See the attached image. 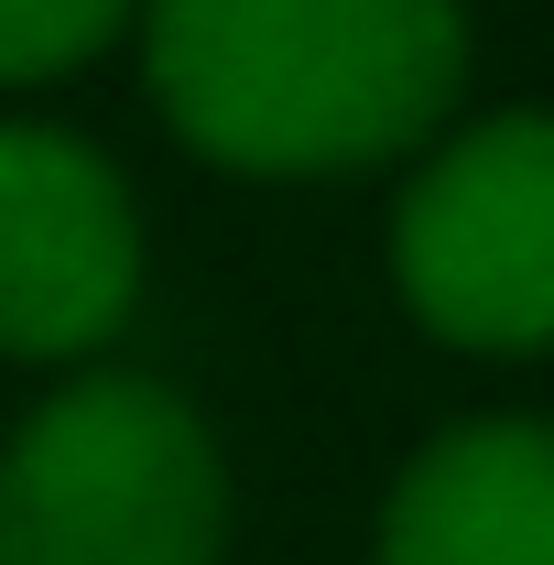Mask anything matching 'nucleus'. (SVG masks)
Instances as JSON below:
<instances>
[{"instance_id":"obj_3","label":"nucleus","mask_w":554,"mask_h":565,"mask_svg":"<svg viewBox=\"0 0 554 565\" xmlns=\"http://www.w3.org/2000/svg\"><path fill=\"white\" fill-rule=\"evenodd\" d=\"M392 282L457 349H554V109H500L403 185Z\"/></svg>"},{"instance_id":"obj_4","label":"nucleus","mask_w":554,"mask_h":565,"mask_svg":"<svg viewBox=\"0 0 554 565\" xmlns=\"http://www.w3.org/2000/svg\"><path fill=\"white\" fill-rule=\"evenodd\" d=\"M141 294V217L109 152L44 120H0V349L87 359Z\"/></svg>"},{"instance_id":"obj_2","label":"nucleus","mask_w":554,"mask_h":565,"mask_svg":"<svg viewBox=\"0 0 554 565\" xmlns=\"http://www.w3.org/2000/svg\"><path fill=\"white\" fill-rule=\"evenodd\" d=\"M228 468L185 392L87 370L0 446V565H217Z\"/></svg>"},{"instance_id":"obj_6","label":"nucleus","mask_w":554,"mask_h":565,"mask_svg":"<svg viewBox=\"0 0 554 565\" xmlns=\"http://www.w3.org/2000/svg\"><path fill=\"white\" fill-rule=\"evenodd\" d=\"M120 22H131V0H0V87L87 66Z\"/></svg>"},{"instance_id":"obj_5","label":"nucleus","mask_w":554,"mask_h":565,"mask_svg":"<svg viewBox=\"0 0 554 565\" xmlns=\"http://www.w3.org/2000/svg\"><path fill=\"white\" fill-rule=\"evenodd\" d=\"M381 565H554V424H446L381 500Z\"/></svg>"},{"instance_id":"obj_1","label":"nucleus","mask_w":554,"mask_h":565,"mask_svg":"<svg viewBox=\"0 0 554 565\" xmlns=\"http://www.w3.org/2000/svg\"><path fill=\"white\" fill-rule=\"evenodd\" d=\"M141 76L228 174H348L457 109V0H152Z\"/></svg>"}]
</instances>
